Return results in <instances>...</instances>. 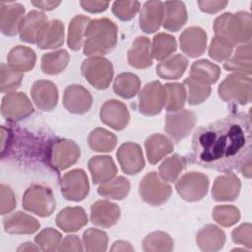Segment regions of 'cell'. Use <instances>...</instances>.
<instances>
[{
    "label": "cell",
    "mask_w": 252,
    "mask_h": 252,
    "mask_svg": "<svg viewBox=\"0 0 252 252\" xmlns=\"http://www.w3.org/2000/svg\"><path fill=\"white\" fill-rule=\"evenodd\" d=\"M88 217L81 207H68L60 211L56 217L57 225L66 232L77 231L86 225Z\"/></svg>",
    "instance_id": "83f0119b"
},
{
    "label": "cell",
    "mask_w": 252,
    "mask_h": 252,
    "mask_svg": "<svg viewBox=\"0 0 252 252\" xmlns=\"http://www.w3.org/2000/svg\"><path fill=\"white\" fill-rule=\"evenodd\" d=\"M7 63L17 72H28L34 67L35 53L28 46H15L8 53Z\"/></svg>",
    "instance_id": "f546056e"
},
{
    "label": "cell",
    "mask_w": 252,
    "mask_h": 252,
    "mask_svg": "<svg viewBox=\"0 0 252 252\" xmlns=\"http://www.w3.org/2000/svg\"><path fill=\"white\" fill-rule=\"evenodd\" d=\"M129 191L130 183L123 176H118L115 179H111L100 185L97 189L99 195L114 200L124 199L128 195Z\"/></svg>",
    "instance_id": "f35d334b"
},
{
    "label": "cell",
    "mask_w": 252,
    "mask_h": 252,
    "mask_svg": "<svg viewBox=\"0 0 252 252\" xmlns=\"http://www.w3.org/2000/svg\"><path fill=\"white\" fill-rule=\"evenodd\" d=\"M220 67L205 59L194 62L190 70V78L206 85L216 83L220 77Z\"/></svg>",
    "instance_id": "e575fe53"
},
{
    "label": "cell",
    "mask_w": 252,
    "mask_h": 252,
    "mask_svg": "<svg viewBox=\"0 0 252 252\" xmlns=\"http://www.w3.org/2000/svg\"><path fill=\"white\" fill-rule=\"evenodd\" d=\"M173 248L171 237L162 231H156L149 234L143 240V249L145 251H170Z\"/></svg>",
    "instance_id": "f6af8a7d"
},
{
    "label": "cell",
    "mask_w": 252,
    "mask_h": 252,
    "mask_svg": "<svg viewBox=\"0 0 252 252\" xmlns=\"http://www.w3.org/2000/svg\"><path fill=\"white\" fill-rule=\"evenodd\" d=\"M88 142L94 152H111L116 146V137L105 129L96 128L90 133Z\"/></svg>",
    "instance_id": "ab89813d"
},
{
    "label": "cell",
    "mask_w": 252,
    "mask_h": 252,
    "mask_svg": "<svg viewBox=\"0 0 252 252\" xmlns=\"http://www.w3.org/2000/svg\"><path fill=\"white\" fill-rule=\"evenodd\" d=\"M0 192H1L0 214L6 215V214L10 213L12 210H14V208L16 206V199H15L12 189L7 185L1 184Z\"/></svg>",
    "instance_id": "f5cc1de1"
},
{
    "label": "cell",
    "mask_w": 252,
    "mask_h": 252,
    "mask_svg": "<svg viewBox=\"0 0 252 252\" xmlns=\"http://www.w3.org/2000/svg\"><path fill=\"white\" fill-rule=\"evenodd\" d=\"M83 242L87 251H105L107 247V234L96 228H89L84 232Z\"/></svg>",
    "instance_id": "bcb514c9"
},
{
    "label": "cell",
    "mask_w": 252,
    "mask_h": 252,
    "mask_svg": "<svg viewBox=\"0 0 252 252\" xmlns=\"http://www.w3.org/2000/svg\"><path fill=\"white\" fill-rule=\"evenodd\" d=\"M140 90V79L132 73L118 75L113 83V91L123 98L133 97Z\"/></svg>",
    "instance_id": "d590c367"
},
{
    "label": "cell",
    "mask_w": 252,
    "mask_h": 252,
    "mask_svg": "<svg viewBox=\"0 0 252 252\" xmlns=\"http://www.w3.org/2000/svg\"><path fill=\"white\" fill-rule=\"evenodd\" d=\"M251 122L245 113H233L200 127L192 139L190 161L220 172L240 170L251 161Z\"/></svg>",
    "instance_id": "6da1fadb"
},
{
    "label": "cell",
    "mask_w": 252,
    "mask_h": 252,
    "mask_svg": "<svg viewBox=\"0 0 252 252\" xmlns=\"http://www.w3.org/2000/svg\"><path fill=\"white\" fill-rule=\"evenodd\" d=\"M32 243H31V242H27V243H23L19 248H18V251H30V250H38L39 248H37V247H35V246H33V245H32Z\"/></svg>",
    "instance_id": "91938a15"
},
{
    "label": "cell",
    "mask_w": 252,
    "mask_h": 252,
    "mask_svg": "<svg viewBox=\"0 0 252 252\" xmlns=\"http://www.w3.org/2000/svg\"><path fill=\"white\" fill-rule=\"evenodd\" d=\"M165 103V90L159 82L148 83L139 94V110L147 116L158 114Z\"/></svg>",
    "instance_id": "8fae6325"
},
{
    "label": "cell",
    "mask_w": 252,
    "mask_h": 252,
    "mask_svg": "<svg viewBox=\"0 0 252 252\" xmlns=\"http://www.w3.org/2000/svg\"><path fill=\"white\" fill-rule=\"evenodd\" d=\"M31 3L43 11H51L61 4L60 1H32Z\"/></svg>",
    "instance_id": "6f0895ef"
},
{
    "label": "cell",
    "mask_w": 252,
    "mask_h": 252,
    "mask_svg": "<svg viewBox=\"0 0 252 252\" xmlns=\"http://www.w3.org/2000/svg\"><path fill=\"white\" fill-rule=\"evenodd\" d=\"M218 93L224 101L246 104L251 101V79L242 74H230L219 86Z\"/></svg>",
    "instance_id": "277c9868"
},
{
    "label": "cell",
    "mask_w": 252,
    "mask_h": 252,
    "mask_svg": "<svg viewBox=\"0 0 252 252\" xmlns=\"http://www.w3.org/2000/svg\"><path fill=\"white\" fill-rule=\"evenodd\" d=\"M196 121L197 117L194 112L178 110L166 115L164 130L175 142H179L189 135Z\"/></svg>",
    "instance_id": "4fadbf2b"
},
{
    "label": "cell",
    "mask_w": 252,
    "mask_h": 252,
    "mask_svg": "<svg viewBox=\"0 0 252 252\" xmlns=\"http://www.w3.org/2000/svg\"><path fill=\"white\" fill-rule=\"evenodd\" d=\"M213 218L220 225L230 226L239 220L240 214L239 211L233 206L221 205L214 209Z\"/></svg>",
    "instance_id": "c3c4849f"
},
{
    "label": "cell",
    "mask_w": 252,
    "mask_h": 252,
    "mask_svg": "<svg viewBox=\"0 0 252 252\" xmlns=\"http://www.w3.org/2000/svg\"><path fill=\"white\" fill-rule=\"evenodd\" d=\"M251 43L242 44L237 47L234 56L228 59L223 67L228 71L236 72L237 74L250 75L251 73Z\"/></svg>",
    "instance_id": "836d02e7"
},
{
    "label": "cell",
    "mask_w": 252,
    "mask_h": 252,
    "mask_svg": "<svg viewBox=\"0 0 252 252\" xmlns=\"http://www.w3.org/2000/svg\"><path fill=\"white\" fill-rule=\"evenodd\" d=\"M240 190V181L233 173L219 176L213 185L212 195L218 201H233L237 198Z\"/></svg>",
    "instance_id": "cb8c5ba5"
},
{
    "label": "cell",
    "mask_w": 252,
    "mask_h": 252,
    "mask_svg": "<svg viewBox=\"0 0 252 252\" xmlns=\"http://www.w3.org/2000/svg\"><path fill=\"white\" fill-rule=\"evenodd\" d=\"M165 90V103L164 107L168 112H175L181 110L185 104L186 91L183 85L178 83L166 84Z\"/></svg>",
    "instance_id": "60d3db41"
},
{
    "label": "cell",
    "mask_w": 252,
    "mask_h": 252,
    "mask_svg": "<svg viewBox=\"0 0 252 252\" xmlns=\"http://www.w3.org/2000/svg\"><path fill=\"white\" fill-rule=\"evenodd\" d=\"M175 38L167 33H158L153 39L152 55L157 60H164L176 50Z\"/></svg>",
    "instance_id": "b9f144b4"
},
{
    "label": "cell",
    "mask_w": 252,
    "mask_h": 252,
    "mask_svg": "<svg viewBox=\"0 0 252 252\" xmlns=\"http://www.w3.org/2000/svg\"><path fill=\"white\" fill-rule=\"evenodd\" d=\"M36 44L41 49L60 47L64 42V25L59 20L46 22L39 30Z\"/></svg>",
    "instance_id": "d6986e66"
},
{
    "label": "cell",
    "mask_w": 252,
    "mask_h": 252,
    "mask_svg": "<svg viewBox=\"0 0 252 252\" xmlns=\"http://www.w3.org/2000/svg\"><path fill=\"white\" fill-rule=\"evenodd\" d=\"M63 197L70 201H82L89 193L88 176L83 169H73L60 178Z\"/></svg>",
    "instance_id": "7c38bea8"
},
{
    "label": "cell",
    "mask_w": 252,
    "mask_h": 252,
    "mask_svg": "<svg viewBox=\"0 0 252 252\" xmlns=\"http://www.w3.org/2000/svg\"><path fill=\"white\" fill-rule=\"evenodd\" d=\"M31 94L35 105L43 111L52 110L58 101L57 88L50 81H36L32 87Z\"/></svg>",
    "instance_id": "ac0fdd59"
},
{
    "label": "cell",
    "mask_w": 252,
    "mask_h": 252,
    "mask_svg": "<svg viewBox=\"0 0 252 252\" xmlns=\"http://www.w3.org/2000/svg\"><path fill=\"white\" fill-rule=\"evenodd\" d=\"M233 46L224 38L216 35L209 48V55L216 61H222L231 54Z\"/></svg>",
    "instance_id": "f907efd6"
},
{
    "label": "cell",
    "mask_w": 252,
    "mask_h": 252,
    "mask_svg": "<svg viewBox=\"0 0 252 252\" xmlns=\"http://www.w3.org/2000/svg\"><path fill=\"white\" fill-rule=\"evenodd\" d=\"M120 217V209L116 204L105 200H98L92 205L91 220L97 226L110 227L114 225Z\"/></svg>",
    "instance_id": "44dd1931"
},
{
    "label": "cell",
    "mask_w": 252,
    "mask_h": 252,
    "mask_svg": "<svg viewBox=\"0 0 252 252\" xmlns=\"http://www.w3.org/2000/svg\"><path fill=\"white\" fill-rule=\"evenodd\" d=\"M116 156L122 170L127 174H137L144 168L145 161L143 153L138 144L132 142L122 144Z\"/></svg>",
    "instance_id": "2e32d148"
},
{
    "label": "cell",
    "mask_w": 252,
    "mask_h": 252,
    "mask_svg": "<svg viewBox=\"0 0 252 252\" xmlns=\"http://www.w3.org/2000/svg\"><path fill=\"white\" fill-rule=\"evenodd\" d=\"M183 84L187 88L188 102L191 105L202 103L211 94V87L209 85L200 83L190 77L187 78Z\"/></svg>",
    "instance_id": "ee69618b"
},
{
    "label": "cell",
    "mask_w": 252,
    "mask_h": 252,
    "mask_svg": "<svg viewBox=\"0 0 252 252\" xmlns=\"http://www.w3.org/2000/svg\"><path fill=\"white\" fill-rule=\"evenodd\" d=\"M58 250L59 251H63V250L82 251L83 248L81 245V241L77 235H68L60 244V247H58Z\"/></svg>",
    "instance_id": "9f6ffc18"
},
{
    "label": "cell",
    "mask_w": 252,
    "mask_h": 252,
    "mask_svg": "<svg viewBox=\"0 0 252 252\" xmlns=\"http://www.w3.org/2000/svg\"><path fill=\"white\" fill-rule=\"evenodd\" d=\"M82 8L90 13H100L106 10L109 3L105 1H81Z\"/></svg>",
    "instance_id": "11a10c76"
},
{
    "label": "cell",
    "mask_w": 252,
    "mask_h": 252,
    "mask_svg": "<svg viewBox=\"0 0 252 252\" xmlns=\"http://www.w3.org/2000/svg\"><path fill=\"white\" fill-rule=\"evenodd\" d=\"M163 3L160 1H148L140 13V28L146 33L157 32L163 21Z\"/></svg>",
    "instance_id": "7402d4cb"
},
{
    "label": "cell",
    "mask_w": 252,
    "mask_h": 252,
    "mask_svg": "<svg viewBox=\"0 0 252 252\" xmlns=\"http://www.w3.org/2000/svg\"><path fill=\"white\" fill-rule=\"evenodd\" d=\"M147 157L152 164L158 163L162 158L173 151L172 142L161 134H154L145 142Z\"/></svg>",
    "instance_id": "4dcf8cb0"
},
{
    "label": "cell",
    "mask_w": 252,
    "mask_h": 252,
    "mask_svg": "<svg viewBox=\"0 0 252 252\" xmlns=\"http://www.w3.org/2000/svg\"><path fill=\"white\" fill-rule=\"evenodd\" d=\"M185 159L179 155H173L159 165V176L162 180L173 182L185 168Z\"/></svg>",
    "instance_id": "7bdbcfd3"
},
{
    "label": "cell",
    "mask_w": 252,
    "mask_h": 252,
    "mask_svg": "<svg viewBox=\"0 0 252 252\" xmlns=\"http://www.w3.org/2000/svg\"><path fill=\"white\" fill-rule=\"evenodd\" d=\"M140 9L138 1H115L112 5V13L122 21H129L134 18Z\"/></svg>",
    "instance_id": "816d5d0a"
},
{
    "label": "cell",
    "mask_w": 252,
    "mask_h": 252,
    "mask_svg": "<svg viewBox=\"0 0 252 252\" xmlns=\"http://www.w3.org/2000/svg\"><path fill=\"white\" fill-rule=\"evenodd\" d=\"M25 17V7L20 3L0 2V30L4 35L13 36L19 32Z\"/></svg>",
    "instance_id": "5bb4252c"
},
{
    "label": "cell",
    "mask_w": 252,
    "mask_h": 252,
    "mask_svg": "<svg viewBox=\"0 0 252 252\" xmlns=\"http://www.w3.org/2000/svg\"><path fill=\"white\" fill-rule=\"evenodd\" d=\"M61 233L52 227L43 229L35 236V242L40 246L43 251L58 250L57 246L60 245Z\"/></svg>",
    "instance_id": "681fc988"
},
{
    "label": "cell",
    "mask_w": 252,
    "mask_h": 252,
    "mask_svg": "<svg viewBox=\"0 0 252 252\" xmlns=\"http://www.w3.org/2000/svg\"><path fill=\"white\" fill-rule=\"evenodd\" d=\"M214 31L216 35L226 39L232 46L238 42L250 41L251 17L246 12L225 13L216 19Z\"/></svg>",
    "instance_id": "3957f363"
},
{
    "label": "cell",
    "mask_w": 252,
    "mask_h": 252,
    "mask_svg": "<svg viewBox=\"0 0 252 252\" xmlns=\"http://www.w3.org/2000/svg\"><path fill=\"white\" fill-rule=\"evenodd\" d=\"M46 16L39 11H31L24 17L20 28L19 33L22 41L28 43H34L36 36L41 27L46 23Z\"/></svg>",
    "instance_id": "f1b7e54d"
},
{
    "label": "cell",
    "mask_w": 252,
    "mask_h": 252,
    "mask_svg": "<svg viewBox=\"0 0 252 252\" xmlns=\"http://www.w3.org/2000/svg\"><path fill=\"white\" fill-rule=\"evenodd\" d=\"M81 70L86 80L97 90L107 89L113 77L111 62L100 56H94L84 60Z\"/></svg>",
    "instance_id": "5b68a950"
},
{
    "label": "cell",
    "mask_w": 252,
    "mask_h": 252,
    "mask_svg": "<svg viewBox=\"0 0 252 252\" xmlns=\"http://www.w3.org/2000/svg\"><path fill=\"white\" fill-rule=\"evenodd\" d=\"M99 116L102 123L118 131L124 129L130 120L126 105L116 99L105 101L100 108Z\"/></svg>",
    "instance_id": "9a60e30c"
},
{
    "label": "cell",
    "mask_w": 252,
    "mask_h": 252,
    "mask_svg": "<svg viewBox=\"0 0 252 252\" xmlns=\"http://www.w3.org/2000/svg\"><path fill=\"white\" fill-rule=\"evenodd\" d=\"M3 226L4 230L11 234H31L35 232L40 224L32 216L16 212L3 219Z\"/></svg>",
    "instance_id": "603a6c76"
},
{
    "label": "cell",
    "mask_w": 252,
    "mask_h": 252,
    "mask_svg": "<svg viewBox=\"0 0 252 252\" xmlns=\"http://www.w3.org/2000/svg\"><path fill=\"white\" fill-rule=\"evenodd\" d=\"M91 22L89 17L78 15L72 19L68 29V38L67 43L68 46L72 50H79L83 43V38L85 36V32L87 26Z\"/></svg>",
    "instance_id": "8d00e7d4"
},
{
    "label": "cell",
    "mask_w": 252,
    "mask_h": 252,
    "mask_svg": "<svg viewBox=\"0 0 252 252\" xmlns=\"http://www.w3.org/2000/svg\"><path fill=\"white\" fill-rule=\"evenodd\" d=\"M198 5L201 11L205 13L214 14L222 10L226 5V1H198Z\"/></svg>",
    "instance_id": "db71d44e"
},
{
    "label": "cell",
    "mask_w": 252,
    "mask_h": 252,
    "mask_svg": "<svg viewBox=\"0 0 252 252\" xmlns=\"http://www.w3.org/2000/svg\"><path fill=\"white\" fill-rule=\"evenodd\" d=\"M80 158V148L70 140H57L46 149L48 164L56 170H64L76 163Z\"/></svg>",
    "instance_id": "52a82bcc"
},
{
    "label": "cell",
    "mask_w": 252,
    "mask_h": 252,
    "mask_svg": "<svg viewBox=\"0 0 252 252\" xmlns=\"http://www.w3.org/2000/svg\"><path fill=\"white\" fill-rule=\"evenodd\" d=\"M188 66V60L181 54L165 58L157 66V74L165 80L179 79Z\"/></svg>",
    "instance_id": "1f68e13d"
},
{
    "label": "cell",
    "mask_w": 252,
    "mask_h": 252,
    "mask_svg": "<svg viewBox=\"0 0 252 252\" xmlns=\"http://www.w3.org/2000/svg\"><path fill=\"white\" fill-rule=\"evenodd\" d=\"M89 169L94 184L105 183L111 180L117 172L114 161L108 156L93 157L89 160Z\"/></svg>",
    "instance_id": "4316f807"
},
{
    "label": "cell",
    "mask_w": 252,
    "mask_h": 252,
    "mask_svg": "<svg viewBox=\"0 0 252 252\" xmlns=\"http://www.w3.org/2000/svg\"><path fill=\"white\" fill-rule=\"evenodd\" d=\"M141 198L151 206H160L165 203L171 195V186L160 179L157 172L147 173L139 185Z\"/></svg>",
    "instance_id": "ba28073f"
},
{
    "label": "cell",
    "mask_w": 252,
    "mask_h": 252,
    "mask_svg": "<svg viewBox=\"0 0 252 252\" xmlns=\"http://www.w3.org/2000/svg\"><path fill=\"white\" fill-rule=\"evenodd\" d=\"M23 79V74L13 70L8 64H1L0 77V91L1 93H8L20 87Z\"/></svg>",
    "instance_id": "7dc6e473"
},
{
    "label": "cell",
    "mask_w": 252,
    "mask_h": 252,
    "mask_svg": "<svg viewBox=\"0 0 252 252\" xmlns=\"http://www.w3.org/2000/svg\"><path fill=\"white\" fill-rule=\"evenodd\" d=\"M93 98L89 91L79 85H72L66 88L63 95V105L75 114H83L90 110Z\"/></svg>",
    "instance_id": "e0dca14e"
},
{
    "label": "cell",
    "mask_w": 252,
    "mask_h": 252,
    "mask_svg": "<svg viewBox=\"0 0 252 252\" xmlns=\"http://www.w3.org/2000/svg\"><path fill=\"white\" fill-rule=\"evenodd\" d=\"M207 34L198 27L186 29L180 35V47L190 57H198L206 50Z\"/></svg>",
    "instance_id": "ffe728a7"
},
{
    "label": "cell",
    "mask_w": 252,
    "mask_h": 252,
    "mask_svg": "<svg viewBox=\"0 0 252 252\" xmlns=\"http://www.w3.org/2000/svg\"><path fill=\"white\" fill-rule=\"evenodd\" d=\"M23 208L39 217L50 216L55 209V200L51 190L42 185H32L23 196Z\"/></svg>",
    "instance_id": "8992f818"
},
{
    "label": "cell",
    "mask_w": 252,
    "mask_h": 252,
    "mask_svg": "<svg viewBox=\"0 0 252 252\" xmlns=\"http://www.w3.org/2000/svg\"><path fill=\"white\" fill-rule=\"evenodd\" d=\"M162 26L169 32H178L187 21V11L183 2L166 1L163 3Z\"/></svg>",
    "instance_id": "484cf974"
},
{
    "label": "cell",
    "mask_w": 252,
    "mask_h": 252,
    "mask_svg": "<svg viewBox=\"0 0 252 252\" xmlns=\"http://www.w3.org/2000/svg\"><path fill=\"white\" fill-rule=\"evenodd\" d=\"M33 112V106L24 93H9L1 102V114L9 122L20 121Z\"/></svg>",
    "instance_id": "30bf717a"
},
{
    "label": "cell",
    "mask_w": 252,
    "mask_h": 252,
    "mask_svg": "<svg viewBox=\"0 0 252 252\" xmlns=\"http://www.w3.org/2000/svg\"><path fill=\"white\" fill-rule=\"evenodd\" d=\"M84 53L89 56H99L110 52L117 42V28L106 19L92 20L85 32Z\"/></svg>",
    "instance_id": "7a4b0ae2"
},
{
    "label": "cell",
    "mask_w": 252,
    "mask_h": 252,
    "mask_svg": "<svg viewBox=\"0 0 252 252\" xmlns=\"http://www.w3.org/2000/svg\"><path fill=\"white\" fill-rule=\"evenodd\" d=\"M209 179L200 172H188L184 174L175 184L176 191L182 199L189 202L201 200L208 191Z\"/></svg>",
    "instance_id": "9c48e42d"
},
{
    "label": "cell",
    "mask_w": 252,
    "mask_h": 252,
    "mask_svg": "<svg viewBox=\"0 0 252 252\" xmlns=\"http://www.w3.org/2000/svg\"><path fill=\"white\" fill-rule=\"evenodd\" d=\"M151 41L146 36H138L128 51V62L132 67L145 69L153 64Z\"/></svg>",
    "instance_id": "d4e9b609"
},
{
    "label": "cell",
    "mask_w": 252,
    "mask_h": 252,
    "mask_svg": "<svg viewBox=\"0 0 252 252\" xmlns=\"http://www.w3.org/2000/svg\"><path fill=\"white\" fill-rule=\"evenodd\" d=\"M69 62V54L66 50L60 49L57 51L43 54L41 58V70L45 74L56 75L61 73Z\"/></svg>",
    "instance_id": "74e56055"
},
{
    "label": "cell",
    "mask_w": 252,
    "mask_h": 252,
    "mask_svg": "<svg viewBox=\"0 0 252 252\" xmlns=\"http://www.w3.org/2000/svg\"><path fill=\"white\" fill-rule=\"evenodd\" d=\"M197 244L204 251H216L223 246L224 232L214 224H207L197 234Z\"/></svg>",
    "instance_id": "d6a6232c"
},
{
    "label": "cell",
    "mask_w": 252,
    "mask_h": 252,
    "mask_svg": "<svg viewBox=\"0 0 252 252\" xmlns=\"http://www.w3.org/2000/svg\"><path fill=\"white\" fill-rule=\"evenodd\" d=\"M112 251H125V250H130L132 251L133 248L131 247L130 243L129 242H126V241H122V240H119V241H116L113 243V246L111 248Z\"/></svg>",
    "instance_id": "680465c9"
}]
</instances>
